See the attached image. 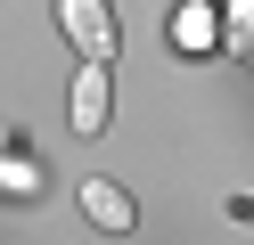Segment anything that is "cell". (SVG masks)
<instances>
[{
    "label": "cell",
    "mask_w": 254,
    "mask_h": 245,
    "mask_svg": "<svg viewBox=\"0 0 254 245\" xmlns=\"http://www.w3.org/2000/svg\"><path fill=\"white\" fill-rule=\"evenodd\" d=\"M58 33H66L82 57H115V49H123L115 8H107V0H58Z\"/></svg>",
    "instance_id": "obj_1"
},
{
    "label": "cell",
    "mask_w": 254,
    "mask_h": 245,
    "mask_svg": "<svg viewBox=\"0 0 254 245\" xmlns=\"http://www.w3.org/2000/svg\"><path fill=\"white\" fill-rule=\"evenodd\" d=\"M74 204H82V221H90V229H107V237H131V229H139L131 188H115V180H82V196H74Z\"/></svg>",
    "instance_id": "obj_2"
},
{
    "label": "cell",
    "mask_w": 254,
    "mask_h": 245,
    "mask_svg": "<svg viewBox=\"0 0 254 245\" xmlns=\"http://www.w3.org/2000/svg\"><path fill=\"white\" fill-rule=\"evenodd\" d=\"M107 106H115L107 57H82V74H74V131H82V139H99V131H107Z\"/></svg>",
    "instance_id": "obj_3"
},
{
    "label": "cell",
    "mask_w": 254,
    "mask_h": 245,
    "mask_svg": "<svg viewBox=\"0 0 254 245\" xmlns=\"http://www.w3.org/2000/svg\"><path fill=\"white\" fill-rule=\"evenodd\" d=\"M172 49H181V57L221 49V8L213 0H181V8H172Z\"/></svg>",
    "instance_id": "obj_4"
},
{
    "label": "cell",
    "mask_w": 254,
    "mask_h": 245,
    "mask_svg": "<svg viewBox=\"0 0 254 245\" xmlns=\"http://www.w3.org/2000/svg\"><path fill=\"white\" fill-rule=\"evenodd\" d=\"M221 41H230V49H254V0H221Z\"/></svg>",
    "instance_id": "obj_5"
},
{
    "label": "cell",
    "mask_w": 254,
    "mask_h": 245,
    "mask_svg": "<svg viewBox=\"0 0 254 245\" xmlns=\"http://www.w3.org/2000/svg\"><path fill=\"white\" fill-rule=\"evenodd\" d=\"M0 188H8V196H41V172H25L17 155H0Z\"/></svg>",
    "instance_id": "obj_6"
},
{
    "label": "cell",
    "mask_w": 254,
    "mask_h": 245,
    "mask_svg": "<svg viewBox=\"0 0 254 245\" xmlns=\"http://www.w3.org/2000/svg\"><path fill=\"white\" fill-rule=\"evenodd\" d=\"M246 65H254V49H246Z\"/></svg>",
    "instance_id": "obj_7"
}]
</instances>
